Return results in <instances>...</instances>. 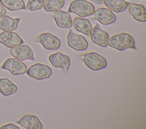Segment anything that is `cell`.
I'll return each instance as SVG.
<instances>
[{
  "instance_id": "cell-1",
  "label": "cell",
  "mask_w": 146,
  "mask_h": 129,
  "mask_svg": "<svg viewBox=\"0 0 146 129\" xmlns=\"http://www.w3.org/2000/svg\"><path fill=\"white\" fill-rule=\"evenodd\" d=\"M108 45L119 51H123L127 48L136 49L133 37L125 32H120L111 36L108 39Z\"/></svg>"
},
{
  "instance_id": "cell-2",
  "label": "cell",
  "mask_w": 146,
  "mask_h": 129,
  "mask_svg": "<svg viewBox=\"0 0 146 129\" xmlns=\"http://www.w3.org/2000/svg\"><path fill=\"white\" fill-rule=\"evenodd\" d=\"M85 65L92 70H99L107 65L106 59L95 52L85 53L80 56Z\"/></svg>"
},
{
  "instance_id": "cell-3",
  "label": "cell",
  "mask_w": 146,
  "mask_h": 129,
  "mask_svg": "<svg viewBox=\"0 0 146 129\" xmlns=\"http://www.w3.org/2000/svg\"><path fill=\"white\" fill-rule=\"evenodd\" d=\"M95 11L94 5L86 0H74L70 3L67 11L78 15L86 17L93 14Z\"/></svg>"
},
{
  "instance_id": "cell-4",
  "label": "cell",
  "mask_w": 146,
  "mask_h": 129,
  "mask_svg": "<svg viewBox=\"0 0 146 129\" xmlns=\"http://www.w3.org/2000/svg\"><path fill=\"white\" fill-rule=\"evenodd\" d=\"M26 73L30 77L40 80L49 78L51 76L52 71L49 66L37 63L31 65L26 70Z\"/></svg>"
},
{
  "instance_id": "cell-5",
  "label": "cell",
  "mask_w": 146,
  "mask_h": 129,
  "mask_svg": "<svg viewBox=\"0 0 146 129\" xmlns=\"http://www.w3.org/2000/svg\"><path fill=\"white\" fill-rule=\"evenodd\" d=\"M33 41L40 43L46 50H56L60 47V40L50 32H43L33 39Z\"/></svg>"
},
{
  "instance_id": "cell-6",
  "label": "cell",
  "mask_w": 146,
  "mask_h": 129,
  "mask_svg": "<svg viewBox=\"0 0 146 129\" xmlns=\"http://www.w3.org/2000/svg\"><path fill=\"white\" fill-rule=\"evenodd\" d=\"M66 38L67 45L75 51H84L88 47V44L85 38L74 33L71 29L68 30Z\"/></svg>"
},
{
  "instance_id": "cell-7",
  "label": "cell",
  "mask_w": 146,
  "mask_h": 129,
  "mask_svg": "<svg viewBox=\"0 0 146 129\" xmlns=\"http://www.w3.org/2000/svg\"><path fill=\"white\" fill-rule=\"evenodd\" d=\"M1 69L8 70L13 75L18 76L25 73L27 66L22 61L16 58H8L1 65Z\"/></svg>"
},
{
  "instance_id": "cell-8",
  "label": "cell",
  "mask_w": 146,
  "mask_h": 129,
  "mask_svg": "<svg viewBox=\"0 0 146 129\" xmlns=\"http://www.w3.org/2000/svg\"><path fill=\"white\" fill-rule=\"evenodd\" d=\"M48 61L55 68H60L64 73H67L70 66V59L68 56L60 52L50 54Z\"/></svg>"
},
{
  "instance_id": "cell-9",
  "label": "cell",
  "mask_w": 146,
  "mask_h": 129,
  "mask_svg": "<svg viewBox=\"0 0 146 129\" xmlns=\"http://www.w3.org/2000/svg\"><path fill=\"white\" fill-rule=\"evenodd\" d=\"M10 53L15 58L21 61L29 60H35L32 49L26 44H21L11 48Z\"/></svg>"
},
{
  "instance_id": "cell-10",
  "label": "cell",
  "mask_w": 146,
  "mask_h": 129,
  "mask_svg": "<svg viewBox=\"0 0 146 129\" xmlns=\"http://www.w3.org/2000/svg\"><path fill=\"white\" fill-rule=\"evenodd\" d=\"M90 36L91 40L95 44L102 47H106L108 45L109 35L106 31L100 28L98 23H96L92 28Z\"/></svg>"
},
{
  "instance_id": "cell-11",
  "label": "cell",
  "mask_w": 146,
  "mask_h": 129,
  "mask_svg": "<svg viewBox=\"0 0 146 129\" xmlns=\"http://www.w3.org/2000/svg\"><path fill=\"white\" fill-rule=\"evenodd\" d=\"M94 18L103 25H108L114 23L116 18L111 10L108 8L99 7L94 11Z\"/></svg>"
},
{
  "instance_id": "cell-12",
  "label": "cell",
  "mask_w": 146,
  "mask_h": 129,
  "mask_svg": "<svg viewBox=\"0 0 146 129\" xmlns=\"http://www.w3.org/2000/svg\"><path fill=\"white\" fill-rule=\"evenodd\" d=\"M23 43V40L14 32L4 31L0 33V43L7 48H11Z\"/></svg>"
},
{
  "instance_id": "cell-13",
  "label": "cell",
  "mask_w": 146,
  "mask_h": 129,
  "mask_svg": "<svg viewBox=\"0 0 146 129\" xmlns=\"http://www.w3.org/2000/svg\"><path fill=\"white\" fill-rule=\"evenodd\" d=\"M56 26L60 28H70L72 26V21L70 14L65 11L58 10L51 14Z\"/></svg>"
},
{
  "instance_id": "cell-14",
  "label": "cell",
  "mask_w": 146,
  "mask_h": 129,
  "mask_svg": "<svg viewBox=\"0 0 146 129\" xmlns=\"http://www.w3.org/2000/svg\"><path fill=\"white\" fill-rule=\"evenodd\" d=\"M16 122L26 129H42L43 128L39 118L33 114H25Z\"/></svg>"
},
{
  "instance_id": "cell-15",
  "label": "cell",
  "mask_w": 146,
  "mask_h": 129,
  "mask_svg": "<svg viewBox=\"0 0 146 129\" xmlns=\"http://www.w3.org/2000/svg\"><path fill=\"white\" fill-rule=\"evenodd\" d=\"M128 6V11L135 20L140 22L146 21V11L143 5L131 3Z\"/></svg>"
},
{
  "instance_id": "cell-16",
  "label": "cell",
  "mask_w": 146,
  "mask_h": 129,
  "mask_svg": "<svg viewBox=\"0 0 146 129\" xmlns=\"http://www.w3.org/2000/svg\"><path fill=\"white\" fill-rule=\"evenodd\" d=\"M72 24L76 31L90 36L92 26L87 19L82 17H75L73 19Z\"/></svg>"
},
{
  "instance_id": "cell-17",
  "label": "cell",
  "mask_w": 146,
  "mask_h": 129,
  "mask_svg": "<svg viewBox=\"0 0 146 129\" xmlns=\"http://www.w3.org/2000/svg\"><path fill=\"white\" fill-rule=\"evenodd\" d=\"M19 18H12L8 15L0 16V29L6 31H12L17 29L20 21Z\"/></svg>"
},
{
  "instance_id": "cell-18",
  "label": "cell",
  "mask_w": 146,
  "mask_h": 129,
  "mask_svg": "<svg viewBox=\"0 0 146 129\" xmlns=\"http://www.w3.org/2000/svg\"><path fill=\"white\" fill-rule=\"evenodd\" d=\"M103 3L108 9L117 13L125 11L129 4L124 0H103Z\"/></svg>"
},
{
  "instance_id": "cell-19",
  "label": "cell",
  "mask_w": 146,
  "mask_h": 129,
  "mask_svg": "<svg viewBox=\"0 0 146 129\" xmlns=\"http://www.w3.org/2000/svg\"><path fill=\"white\" fill-rule=\"evenodd\" d=\"M17 91V85L7 78H0V93L8 96Z\"/></svg>"
},
{
  "instance_id": "cell-20",
  "label": "cell",
  "mask_w": 146,
  "mask_h": 129,
  "mask_svg": "<svg viewBox=\"0 0 146 129\" xmlns=\"http://www.w3.org/2000/svg\"><path fill=\"white\" fill-rule=\"evenodd\" d=\"M1 5L10 11L26 10L23 0H0Z\"/></svg>"
},
{
  "instance_id": "cell-21",
  "label": "cell",
  "mask_w": 146,
  "mask_h": 129,
  "mask_svg": "<svg viewBox=\"0 0 146 129\" xmlns=\"http://www.w3.org/2000/svg\"><path fill=\"white\" fill-rule=\"evenodd\" d=\"M65 3V0H46L44 10L46 12H54L62 9Z\"/></svg>"
},
{
  "instance_id": "cell-22",
  "label": "cell",
  "mask_w": 146,
  "mask_h": 129,
  "mask_svg": "<svg viewBox=\"0 0 146 129\" xmlns=\"http://www.w3.org/2000/svg\"><path fill=\"white\" fill-rule=\"evenodd\" d=\"M46 0H28L26 9L30 11L42 9L44 5Z\"/></svg>"
},
{
  "instance_id": "cell-23",
  "label": "cell",
  "mask_w": 146,
  "mask_h": 129,
  "mask_svg": "<svg viewBox=\"0 0 146 129\" xmlns=\"http://www.w3.org/2000/svg\"><path fill=\"white\" fill-rule=\"evenodd\" d=\"M0 129H20V128L14 123H9L1 126Z\"/></svg>"
},
{
  "instance_id": "cell-24",
  "label": "cell",
  "mask_w": 146,
  "mask_h": 129,
  "mask_svg": "<svg viewBox=\"0 0 146 129\" xmlns=\"http://www.w3.org/2000/svg\"><path fill=\"white\" fill-rule=\"evenodd\" d=\"M6 13V10L5 7L2 5H1V3H0V16L5 15Z\"/></svg>"
},
{
  "instance_id": "cell-25",
  "label": "cell",
  "mask_w": 146,
  "mask_h": 129,
  "mask_svg": "<svg viewBox=\"0 0 146 129\" xmlns=\"http://www.w3.org/2000/svg\"><path fill=\"white\" fill-rule=\"evenodd\" d=\"M92 2H93L95 3H96L98 5H102L103 3V0H90Z\"/></svg>"
}]
</instances>
